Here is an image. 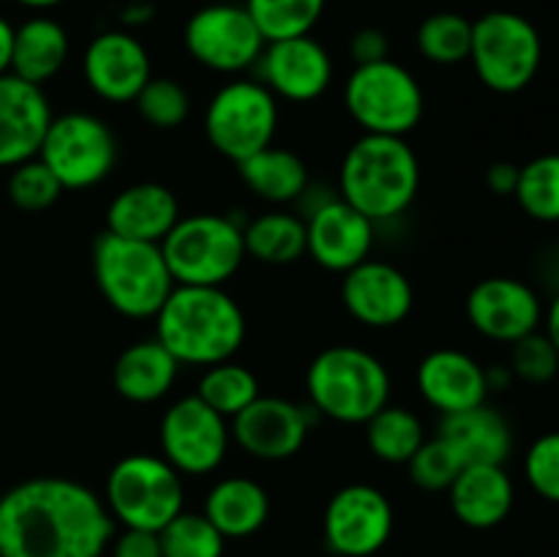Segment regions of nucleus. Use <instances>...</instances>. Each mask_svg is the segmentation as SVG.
Returning a JSON list of instances; mask_svg holds the SVG:
<instances>
[{
    "label": "nucleus",
    "instance_id": "nucleus-34",
    "mask_svg": "<svg viewBox=\"0 0 559 557\" xmlns=\"http://www.w3.org/2000/svg\"><path fill=\"white\" fill-rule=\"evenodd\" d=\"M513 197L535 222L559 224V153H544L519 167Z\"/></svg>",
    "mask_w": 559,
    "mask_h": 557
},
{
    "label": "nucleus",
    "instance_id": "nucleus-11",
    "mask_svg": "<svg viewBox=\"0 0 559 557\" xmlns=\"http://www.w3.org/2000/svg\"><path fill=\"white\" fill-rule=\"evenodd\" d=\"M38 158L71 191L98 186L118 162V140L102 118L91 112L52 115Z\"/></svg>",
    "mask_w": 559,
    "mask_h": 557
},
{
    "label": "nucleus",
    "instance_id": "nucleus-46",
    "mask_svg": "<svg viewBox=\"0 0 559 557\" xmlns=\"http://www.w3.org/2000/svg\"><path fill=\"white\" fill-rule=\"evenodd\" d=\"M153 14H156V9H153L151 3H131L123 9L120 20H123V25L136 27V25H145V22H151Z\"/></svg>",
    "mask_w": 559,
    "mask_h": 557
},
{
    "label": "nucleus",
    "instance_id": "nucleus-24",
    "mask_svg": "<svg viewBox=\"0 0 559 557\" xmlns=\"http://www.w3.org/2000/svg\"><path fill=\"white\" fill-rule=\"evenodd\" d=\"M448 497L459 522L473 530H491L508 519L516 491L506 464H467Z\"/></svg>",
    "mask_w": 559,
    "mask_h": 557
},
{
    "label": "nucleus",
    "instance_id": "nucleus-18",
    "mask_svg": "<svg viewBox=\"0 0 559 557\" xmlns=\"http://www.w3.org/2000/svg\"><path fill=\"white\" fill-rule=\"evenodd\" d=\"M467 320L480 336L491 342L513 344L527 333L538 331L540 300L530 284L511 276H491L475 284L467 295Z\"/></svg>",
    "mask_w": 559,
    "mask_h": 557
},
{
    "label": "nucleus",
    "instance_id": "nucleus-8",
    "mask_svg": "<svg viewBox=\"0 0 559 557\" xmlns=\"http://www.w3.org/2000/svg\"><path fill=\"white\" fill-rule=\"evenodd\" d=\"M344 104L364 134L407 137L424 118V87L396 60L355 66L344 85Z\"/></svg>",
    "mask_w": 559,
    "mask_h": 557
},
{
    "label": "nucleus",
    "instance_id": "nucleus-41",
    "mask_svg": "<svg viewBox=\"0 0 559 557\" xmlns=\"http://www.w3.org/2000/svg\"><path fill=\"white\" fill-rule=\"evenodd\" d=\"M524 475L535 495L559 502V431L538 437L524 457Z\"/></svg>",
    "mask_w": 559,
    "mask_h": 557
},
{
    "label": "nucleus",
    "instance_id": "nucleus-25",
    "mask_svg": "<svg viewBox=\"0 0 559 557\" xmlns=\"http://www.w3.org/2000/svg\"><path fill=\"white\" fill-rule=\"evenodd\" d=\"M437 435L453 448L462 464H506L513 451V431L506 415L489 404L442 415Z\"/></svg>",
    "mask_w": 559,
    "mask_h": 557
},
{
    "label": "nucleus",
    "instance_id": "nucleus-35",
    "mask_svg": "<svg viewBox=\"0 0 559 557\" xmlns=\"http://www.w3.org/2000/svg\"><path fill=\"white\" fill-rule=\"evenodd\" d=\"M473 22L456 11H437L418 27V49L429 63L456 66L469 60Z\"/></svg>",
    "mask_w": 559,
    "mask_h": 557
},
{
    "label": "nucleus",
    "instance_id": "nucleus-27",
    "mask_svg": "<svg viewBox=\"0 0 559 557\" xmlns=\"http://www.w3.org/2000/svg\"><path fill=\"white\" fill-rule=\"evenodd\" d=\"M202 513L227 541L249 538L265 528L267 517H271V497H267L265 486L257 484L254 478L233 475V478H222L218 484H213Z\"/></svg>",
    "mask_w": 559,
    "mask_h": 557
},
{
    "label": "nucleus",
    "instance_id": "nucleus-15",
    "mask_svg": "<svg viewBox=\"0 0 559 557\" xmlns=\"http://www.w3.org/2000/svg\"><path fill=\"white\" fill-rule=\"evenodd\" d=\"M311 404L289 402L282 396H257L243 413H238L229 426V435L240 451L260 462H284L300 453L311 429Z\"/></svg>",
    "mask_w": 559,
    "mask_h": 557
},
{
    "label": "nucleus",
    "instance_id": "nucleus-16",
    "mask_svg": "<svg viewBox=\"0 0 559 557\" xmlns=\"http://www.w3.org/2000/svg\"><path fill=\"white\" fill-rule=\"evenodd\" d=\"M306 254L320 268L347 273L369 260L374 246V222L355 211L342 197H328L306 213Z\"/></svg>",
    "mask_w": 559,
    "mask_h": 557
},
{
    "label": "nucleus",
    "instance_id": "nucleus-5",
    "mask_svg": "<svg viewBox=\"0 0 559 557\" xmlns=\"http://www.w3.org/2000/svg\"><path fill=\"white\" fill-rule=\"evenodd\" d=\"M93 276L104 300L131 320L156 317L175 289L158 244L102 233L93 244Z\"/></svg>",
    "mask_w": 559,
    "mask_h": 557
},
{
    "label": "nucleus",
    "instance_id": "nucleus-21",
    "mask_svg": "<svg viewBox=\"0 0 559 557\" xmlns=\"http://www.w3.org/2000/svg\"><path fill=\"white\" fill-rule=\"evenodd\" d=\"M52 107L44 87L9 71L0 76V167L11 169L38 156Z\"/></svg>",
    "mask_w": 559,
    "mask_h": 557
},
{
    "label": "nucleus",
    "instance_id": "nucleus-42",
    "mask_svg": "<svg viewBox=\"0 0 559 557\" xmlns=\"http://www.w3.org/2000/svg\"><path fill=\"white\" fill-rule=\"evenodd\" d=\"M109 546H112L109 557H164L158 533L151 530L123 528V533L112 535Z\"/></svg>",
    "mask_w": 559,
    "mask_h": 557
},
{
    "label": "nucleus",
    "instance_id": "nucleus-7",
    "mask_svg": "<svg viewBox=\"0 0 559 557\" xmlns=\"http://www.w3.org/2000/svg\"><path fill=\"white\" fill-rule=\"evenodd\" d=\"M104 506L115 524L158 533L183 511V481L164 457L129 453L109 470Z\"/></svg>",
    "mask_w": 559,
    "mask_h": 557
},
{
    "label": "nucleus",
    "instance_id": "nucleus-36",
    "mask_svg": "<svg viewBox=\"0 0 559 557\" xmlns=\"http://www.w3.org/2000/svg\"><path fill=\"white\" fill-rule=\"evenodd\" d=\"M164 557H224L227 538L213 528L205 513L180 511L167 528L158 530Z\"/></svg>",
    "mask_w": 559,
    "mask_h": 557
},
{
    "label": "nucleus",
    "instance_id": "nucleus-14",
    "mask_svg": "<svg viewBox=\"0 0 559 557\" xmlns=\"http://www.w3.org/2000/svg\"><path fill=\"white\" fill-rule=\"evenodd\" d=\"M393 506L371 484L342 486L328 500L322 535L336 557H371L391 541Z\"/></svg>",
    "mask_w": 559,
    "mask_h": 557
},
{
    "label": "nucleus",
    "instance_id": "nucleus-33",
    "mask_svg": "<svg viewBox=\"0 0 559 557\" xmlns=\"http://www.w3.org/2000/svg\"><path fill=\"white\" fill-rule=\"evenodd\" d=\"M328 0H246V11L265 42L309 36Z\"/></svg>",
    "mask_w": 559,
    "mask_h": 557
},
{
    "label": "nucleus",
    "instance_id": "nucleus-29",
    "mask_svg": "<svg viewBox=\"0 0 559 557\" xmlns=\"http://www.w3.org/2000/svg\"><path fill=\"white\" fill-rule=\"evenodd\" d=\"M238 173L240 180L249 186V191H254L260 200L273 202V205L304 200L306 189H309V167L289 147H262L260 153L238 164Z\"/></svg>",
    "mask_w": 559,
    "mask_h": 557
},
{
    "label": "nucleus",
    "instance_id": "nucleus-32",
    "mask_svg": "<svg viewBox=\"0 0 559 557\" xmlns=\"http://www.w3.org/2000/svg\"><path fill=\"white\" fill-rule=\"evenodd\" d=\"M197 396L207 404L211 410H216L218 415H224L227 420H233L235 415L243 413L257 396H260V380H257L254 371L243 364H235L233 358L222 360V364H213L202 371L200 386H197Z\"/></svg>",
    "mask_w": 559,
    "mask_h": 557
},
{
    "label": "nucleus",
    "instance_id": "nucleus-38",
    "mask_svg": "<svg viewBox=\"0 0 559 557\" xmlns=\"http://www.w3.org/2000/svg\"><path fill=\"white\" fill-rule=\"evenodd\" d=\"M63 194V186L55 178L52 169L38 156L11 167L9 200L25 213H41L52 208Z\"/></svg>",
    "mask_w": 559,
    "mask_h": 557
},
{
    "label": "nucleus",
    "instance_id": "nucleus-31",
    "mask_svg": "<svg viewBox=\"0 0 559 557\" xmlns=\"http://www.w3.org/2000/svg\"><path fill=\"white\" fill-rule=\"evenodd\" d=\"M364 426L369 451L385 464H407L426 440L418 415L391 402L377 410Z\"/></svg>",
    "mask_w": 559,
    "mask_h": 557
},
{
    "label": "nucleus",
    "instance_id": "nucleus-19",
    "mask_svg": "<svg viewBox=\"0 0 559 557\" xmlns=\"http://www.w3.org/2000/svg\"><path fill=\"white\" fill-rule=\"evenodd\" d=\"M82 74L87 87L104 102H134L153 76L151 55L129 31H104L87 44Z\"/></svg>",
    "mask_w": 559,
    "mask_h": 557
},
{
    "label": "nucleus",
    "instance_id": "nucleus-23",
    "mask_svg": "<svg viewBox=\"0 0 559 557\" xmlns=\"http://www.w3.org/2000/svg\"><path fill=\"white\" fill-rule=\"evenodd\" d=\"M180 205L169 186L134 183L118 191L107 208V233L145 244H162L169 229L178 224Z\"/></svg>",
    "mask_w": 559,
    "mask_h": 557
},
{
    "label": "nucleus",
    "instance_id": "nucleus-30",
    "mask_svg": "<svg viewBox=\"0 0 559 557\" xmlns=\"http://www.w3.org/2000/svg\"><path fill=\"white\" fill-rule=\"evenodd\" d=\"M246 257L265 265H289L306 254V222L287 211H267L243 224Z\"/></svg>",
    "mask_w": 559,
    "mask_h": 557
},
{
    "label": "nucleus",
    "instance_id": "nucleus-17",
    "mask_svg": "<svg viewBox=\"0 0 559 557\" xmlns=\"http://www.w3.org/2000/svg\"><path fill=\"white\" fill-rule=\"evenodd\" d=\"M257 71L273 96L295 104L314 102L333 82L331 52L311 33L267 42L257 60Z\"/></svg>",
    "mask_w": 559,
    "mask_h": 557
},
{
    "label": "nucleus",
    "instance_id": "nucleus-13",
    "mask_svg": "<svg viewBox=\"0 0 559 557\" xmlns=\"http://www.w3.org/2000/svg\"><path fill=\"white\" fill-rule=\"evenodd\" d=\"M229 424L200 396H183L169 404L158 424L162 457L180 475L216 473L229 451Z\"/></svg>",
    "mask_w": 559,
    "mask_h": 557
},
{
    "label": "nucleus",
    "instance_id": "nucleus-44",
    "mask_svg": "<svg viewBox=\"0 0 559 557\" xmlns=\"http://www.w3.org/2000/svg\"><path fill=\"white\" fill-rule=\"evenodd\" d=\"M519 183V164L513 162H495L486 169V186L497 197H513Z\"/></svg>",
    "mask_w": 559,
    "mask_h": 557
},
{
    "label": "nucleus",
    "instance_id": "nucleus-48",
    "mask_svg": "<svg viewBox=\"0 0 559 557\" xmlns=\"http://www.w3.org/2000/svg\"><path fill=\"white\" fill-rule=\"evenodd\" d=\"M14 3H20V5H27V9H55V5H60L63 3V0H14Z\"/></svg>",
    "mask_w": 559,
    "mask_h": 557
},
{
    "label": "nucleus",
    "instance_id": "nucleus-37",
    "mask_svg": "<svg viewBox=\"0 0 559 557\" xmlns=\"http://www.w3.org/2000/svg\"><path fill=\"white\" fill-rule=\"evenodd\" d=\"M134 107L147 126L158 131H173L186 123L191 112V96L178 80L151 76L147 85L136 93Z\"/></svg>",
    "mask_w": 559,
    "mask_h": 557
},
{
    "label": "nucleus",
    "instance_id": "nucleus-45",
    "mask_svg": "<svg viewBox=\"0 0 559 557\" xmlns=\"http://www.w3.org/2000/svg\"><path fill=\"white\" fill-rule=\"evenodd\" d=\"M11 44H14V25L0 16V76L11 69Z\"/></svg>",
    "mask_w": 559,
    "mask_h": 557
},
{
    "label": "nucleus",
    "instance_id": "nucleus-28",
    "mask_svg": "<svg viewBox=\"0 0 559 557\" xmlns=\"http://www.w3.org/2000/svg\"><path fill=\"white\" fill-rule=\"evenodd\" d=\"M71 42L66 27L52 16H31L14 27L11 44V74L41 87L63 71Z\"/></svg>",
    "mask_w": 559,
    "mask_h": 557
},
{
    "label": "nucleus",
    "instance_id": "nucleus-40",
    "mask_svg": "<svg viewBox=\"0 0 559 557\" xmlns=\"http://www.w3.org/2000/svg\"><path fill=\"white\" fill-rule=\"evenodd\" d=\"M511 375L530 386H544L559 371V353L546 333L533 331L511 344Z\"/></svg>",
    "mask_w": 559,
    "mask_h": 557
},
{
    "label": "nucleus",
    "instance_id": "nucleus-2",
    "mask_svg": "<svg viewBox=\"0 0 559 557\" xmlns=\"http://www.w3.org/2000/svg\"><path fill=\"white\" fill-rule=\"evenodd\" d=\"M156 339L180 366H207L235 358L246 339V317L224 287L175 284L156 311Z\"/></svg>",
    "mask_w": 559,
    "mask_h": 557
},
{
    "label": "nucleus",
    "instance_id": "nucleus-4",
    "mask_svg": "<svg viewBox=\"0 0 559 557\" xmlns=\"http://www.w3.org/2000/svg\"><path fill=\"white\" fill-rule=\"evenodd\" d=\"M306 391L317 415L347 426H364L391 402V375L369 349L336 344L311 360Z\"/></svg>",
    "mask_w": 559,
    "mask_h": 557
},
{
    "label": "nucleus",
    "instance_id": "nucleus-22",
    "mask_svg": "<svg viewBox=\"0 0 559 557\" xmlns=\"http://www.w3.org/2000/svg\"><path fill=\"white\" fill-rule=\"evenodd\" d=\"M418 391L429 407L440 415L462 413L486 402L489 380L486 369L464 349L442 347L426 355L418 366Z\"/></svg>",
    "mask_w": 559,
    "mask_h": 557
},
{
    "label": "nucleus",
    "instance_id": "nucleus-39",
    "mask_svg": "<svg viewBox=\"0 0 559 557\" xmlns=\"http://www.w3.org/2000/svg\"><path fill=\"white\" fill-rule=\"evenodd\" d=\"M409 478L424 491H448L456 475L462 473V459L453 453V448L442 440L440 435L424 440V446L415 451V457L407 462Z\"/></svg>",
    "mask_w": 559,
    "mask_h": 557
},
{
    "label": "nucleus",
    "instance_id": "nucleus-26",
    "mask_svg": "<svg viewBox=\"0 0 559 557\" xmlns=\"http://www.w3.org/2000/svg\"><path fill=\"white\" fill-rule=\"evenodd\" d=\"M178 371L180 364L156 336L140 339L115 360L112 386L126 402L153 404L173 391Z\"/></svg>",
    "mask_w": 559,
    "mask_h": 557
},
{
    "label": "nucleus",
    "instance_id": "nucleus-47",
    "mask_svg": "<svg viewBox=\"0 0 559 557\" xmlns=\"http://www.w3.org/2000/svg\"><path fill=\"white\" fill-rule=\"evenodd\" d=\"M546 336L551 339V344L557 347L559 353V293L555 295V300H551L549 311H546Z\"/></svg>",
    "mask_w": 559,
    "mask_h": 557
},
{
    "label": "nucleus",
    "instance_id": "nucleus-20",
    "mask_svg": "<svg viewBox=\"0 0 559 557\" xmlns=\"http://www.w3.org/2000/svg\"><path fill=\"white\" fill-rule=\"evenodd\" d=\"M342 300L353 320L366 328H393L409 317L415 293L409 278L396 265L364 260L342 273Z\"/></svg>",
    "mask_w": 559,
    "mask_h": 557
},
{
    "label": "nucleus",
    "instance_id": "nucleus-3",
    "mask_svg": "<svg viewBox=\"0 0 559 557\" xmlns=\"http://www.w3.org/2000/svg\"><path fill=\"white\" fill-rule=\"evenodd\" d=\"M420 189V162L404 137L364 134L344 153L338 197L369 222H393Z\"/></svg>",
    "mask_w": 559,
    "mask_h": 557
},
{
    "label": "nucleus",
    "instance_id": "nucleus-1",
    "mask_svg": "<svg viewBox=\"0 0 559 557\" xmlns=\"http://www.w3.org/2000/svg\"><path fill=\"white\" fill-rule=\"evenodd\" d=\"M112 535L107 506L80 481L41 475L0 495V557H102Z\"/></svg>",
    "mask_w": 559,
    "mask_h": 557
},
{
    "label": "nucleus",
    "instance_id": "nucleus-9",
    "mask_svg": "<svg viewBox=\"0 0 559 557\" xmlns=\"http://www.w3.org/2000/svg\"><path fill=\"white\" fill-rule=\"evenodd\" d=\"M544 60L540 33L516 11H489L473 22L469 63L489 91L511 96L535 80Z\"/></svg>",
    "mask_w": 559,
    "mask_h": 557
},
{
    "label": "nucleus",
    "instance_id": "nucleus-6",
    "mask_svg": "<svg viewBox=\"0 0 559 557\" xmlns=\"http://www.w3.org/2000/svg\"><path fill=\"white\" fill-rule=\"evenodd\" d=\"M175 284L189 287H224L246 260L243 224L222 213H191L162 240Z\"/></svg>",
    "mask_w": 559,
    "mask_h": 557
},
{
    "label": "nucleus",
    "instance_id": "nucleus-10",
    "mask_svg": "<svg viewBox=\"0 0 559 557\" xmlns=\"http://www.w3.org/2000/svg\"><path fill=\"white\" fill-rule=\"evenodd\" d=\"M205 137L213 151L240 164L273 145L278 98L260 80H233L218 87L205 109Z\"/></svg>",
    "mask_w": 559,
    "mask_h": 557
},
{
    "label": "nucleus",
    "instance_id": "nucleus-43",
    "mask_svg": "<svg viewBox=\"0 0 559 557\" xmlns=\"http://www.w3.org/2000/svg\"><path fill=\"white\" fill-rule=\"evenodd\" d=\"M349 55H353L355 66L380 63V60L391 58V42L380 27H360L349 42Z\"/></svg>",
    "mask_w": 559,
    "mask_h": 557
},
{
    "label": "nucleus",
    "instance_id": "nucleus-12",
    "mask_svg": "<svg viewBox=\"0 0 559 557\" xmlns=\"http://www.w3.org/2000/svg\"><path fill=\"white\" fill-rule=\"evenodd\" d=\"M183 44L202 69L216 74H240L257 66L267 42L246 5L213 3L189 16Z\"/></svg>",
    "mask_w": 559,
    "mask_h": 557
}]
</instances>
